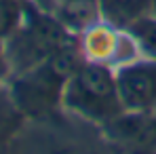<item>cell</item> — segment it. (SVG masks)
<instances>
[{
	"mask_svg": "<svg viewBox=\"0 0 156 154\" xmlns=\"http://www.w3.org/2000/svg\"><path fill=\"white\" fill-rule=\"evenodd\" d=\"M68 108L93 118V120H112L122 114V103L118 97L116 74L105 63L84 61L63 87Z\"/></svg>",
	"mask_w": 156,
	"mask_h": 154,
	"instance_id": "cell-1",
	"label": "cell"
},
{
	"mask_svg": "<svg viewBox=\"0 0 156 154\" xmlns=\"http://www.w3.org/2000/svg\"><path fill=\"white\" fill-rule=\"evenodd\" d=\"M122 110L131 114L156 112V59L125 63L116 72Z\"/></svg>",
	"mask_w": 156,
	"mask_h": 154,
	"instance_id": "cell-2",
	"label": "cell"
},
{
	"mask_svg": "<svg viewBox=\"0 0 156 154\" xmlns=\"http://www.w3.org/2000/svg\"><path fill=\"white\" fill-rule=\"evenodd\" d=\"M152 0H99L101 17L118 27H129L144 15H150Z\"/></svg>",
	"mask_w": 156,
	"mask_h": 154,
	"instance_id": "cell-3",
	"label": "cell"
},
{
	"mask_svg": "<svg viewBox=\"0 0 156 154\" xmlns=\"http://www.w3.org/2000/svg\"><path fill=\"white\" fill-rule=\"evenodd\" d=\"M61 23L70 30H89L101 15L99 0H61Z\"/></svg>",
	"mask_w": 156,
	"mask_h": 154,
	"instance_id": "cell-4",
	"label": "cell"
},
{
	"mask_svg": "<svg viewBox=\"0 0 156 154\" xmlns=\"http://www.w3.org/2000/svg\"><path fill=\"white\" fill-rule=\"evenodd\" d=\"M127 30H129L131 38L135 40V45L146 53L148 57L156 59V17L154 15L150 13V15L139 17Z\"/></svg>",
	"mask_w": 156,
	"mask_h": 154,
	"instance_id": "cell-5",
	"label": "cell"
},
{
	"mask_svg": "<svg viewBox=\"0 0 156 154\" xmlns=\"http://www.w3.org/2000/svg\"><path fill=\"white\" fill-rule=\"evenodd\" d=\"M21 19L19 0H0V38L9 36Z\"/></svg>",
	"mask_w": 156,
	"mask_h": 154,
	"instance_id": "cell-6",
	"label": "cell"
},
{
	"mask_svg": "<svg viewBox=\"0 0 156 154\" xmlns=\"http://www.w3.org/2000/svg\"><path fill=\"white\" fill-rule=\"evenodd\" d=\"M150 13L156 17V0H152V6H150Z\"/></svg>",
	"mask_w": 156,
	"mask_h": 154,
	"instance_id": "cell-7",
	"label": "cell"
}]
</instances>
